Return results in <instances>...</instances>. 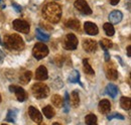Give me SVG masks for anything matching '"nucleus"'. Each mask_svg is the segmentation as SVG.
<instances>
[{
  "mask_svg": "<svg viewBox=\"0 0 131 125\" xmlns=\"http://www.w3.org/2000/svg\"><path fill=\"white\" fill-rule=\"evenodd\" d=\"M83 48L88 53H93L97 49V43L93 39H85L83 41Z\"/></svg>",
  "mask_w": 131,
  "mask_h": 125,
  "instance_id": "f8f14e48",
  "label": "nucleus"
},
{
  "mask_svg": "<svg viewBox=\"0 0 131 125\" xmlns=\"http://www.w3.org/2000/svg\"><path fill=\"white\" fill-rule=\"evenodd\" d=\"M71 104L75 108H77L80 104V97H79V93L77 91H73V93L71 95Z\"/></svg>",
  "mask_w": 131,
  "mask_h": 125,
  "instance_id": "a211bd4d",
  "label": "nucleus"
},
{
  "mask_svg": "<svg viewBox=\"0 0 131 125\" xmlns=\"http://www.w3.org/2000/svg\"><path fill=\"white\" fill-rule=\"evenodd\" d=\"M14 118H16V111L14 110H9L7 113V117L6 120L10 121V122H14Z\"/></svg>",
  "mask_w": 131,
  "mask_h": 125,
  "instance_id": "c85d7f7f",
  "label": "nucleus"
},
{
  "mask_svg": "<svg viewBox=\"0 0 131 125\" xmlns=\"http://www.w3.org/2000/svg\"><path fill=\"white\" fill-rule=\"evenodd\" d=\"M105 73H106V76L109 80L115 81L118 78V72L116 70V67L113 64H111L110 61H108L105 65Z\"/></svg>",
  "mask_w": 131,
  "mask_h": 125,
  "instance_id": "6e6552de",
  "label": "nucleus"
},
{
  "mask_svg": "<svg viewBox=\"0 0 131 125\" xmlns=\"http://www.w3.org/2000/svg\"><path fill=\"white\" fill-rule=\"evenodd\" d=\"M0 45L3 46V43H2V40H1V37H0Z\"/></svg>",
  "mask_w": 131,
  "mask_h": 125,
  "instance_id": "4c0bfd02",
  "label": "nucleus"
},
{
  "mask_svg": "<svg viewBox=\"0 0 131 125\" xmlns=\"http://www.w3.org/2000/svg\"><path fill=\"white\" fill-rule=\"evenodd\" d=\"M42 112H43V114H45V116L48 118V119H50V118H52L53 116H54V110L52 109V107L51 106H46V107H43V109H42Z\"/></svg>",
  "mask_w": 131,
  "mask_h": 125,
  "instance_id": "b1692460",
  "label": "nucleus"
},
{
  "mask_svg": "<svg viewBox=\"0 0 131 125\" xmlns=\"http://www.w3.org/2000/svg\"><path fill=\"white\" fill-rule=\"evenodd\" d=\"M85 122L89 125L96 124V123H97V117H96V115H94V114H89V115H87L86 118H85Z\"/></svg>",
  "mask_w": 131,
  "mask_h": 125,
  "instance_id": "cd10ccee",
  "label": "nucleus"
},
{
  "mask_svg": "<svg viewBox=\"0 0 131 125\" xmlns=\"http://www.w3.org/2000/svg\"><path fill=\"white\" fill-rule=\"evenodd\" d=\"M98 108H99V111L102 114H107L111 110V104H110V102L107 99H103V100L100 101Z\"/></svg>",
  "mask_w": 131,
  "mask_h": 125,
  "instance_id": "2eb2a0df",
  "label": "nucleus"
},
{
  "mask_svg": "<svg viewBox=\"0 0 131 125\" xmlns=\"http://www.w3.org/2000/svg\"><path fill=\"white\" fill-rule=\"evenodd\" d=\"M31 92H32V95L35 98L43 99V98H47L49 96V88L42 83H37V84H34L32 86Z\"/></svg>",
  "mask_w": 131,
  "mask_h": 125,
  "instance_id": "7ed1b4c3",
  "label": "nucleus"
},
{
  "mask_svg": "<svg viewBox=\"0 0 131 125\" xmlns=\"http://www.w3.org/2000/svg\"><path fill=\"white\" fill-rule=\"evenodd\" d=\"M12 6H13V7L16 9L17 12H20V11H21V7H20L18 4H16V3H12Z\"/></svg>",
  "mask_w": 131,
  "mask_h": 125,
  "instance_id": "7c9ffc66",
  "label": "nucleus"
},
{
  "mask_svg": "<svg viewBox=\"0 0 131 125\" xmlns=\"http://www.w3.org/2000/svg\"><path fill=\"white\" fill-rule=\"evenodd\" d=\"M100 45H101V47H102L104 50H107L108 48H111L112 46H113L112 41H111L110 39H107V38L102 39V40L100 41Z\"/></svg>",
  "mask_w": 131,
  "mask_h": 125,
  "instance_id": "bb28decb",
  "label": "nucleus"
},
{
  "mask_svg": "<svg viewBox=\"0 0 131 125\" xmlns=\"http://www.w3.org/2000/svg\"><path fill=\"white\" fill-rule=\"evenodd\" d=\"M32 55L36 60H41L49 55V47L45 44L37 43L32 48Z\"/></svg>",
  "mask_w": 131,
  "mask_h": 125,
  "instance_id": "20e7f679",
  "label": "nucleus"
},
{
  "mask_svg": "<svg viewBox=\"0 0 131 125\" xmlns=\"http://www.w3.org/2000/svg\"><path fill=\"white\" fill-rule=\"evenodd\" d=\"M28 115L31 118V120L34 121L35 123H40L42 121V115H41V113L36 109V108L32 107V106H30L28 108Z\"/></svg>",
  "mask_w": 131,
  "mask_h": 125,
  "instance_id": "9d476101",
  "label": "nucleus"
},
{
  "mask_svg": "<svg viewBox=\"0 0 131 125\" xmlns=\"http://www.w3.org/2000/svg\"><path fill=\"white\" fill-rule=\"evenodd\" d=\"M42 16L50 23H58L62 17V8L54 2H49L42 8Z\"/></svg>",
  "mask_w": 131,
  "mask_h": 125,
  "instance_id": "f257e3e1",
  "label": "nucleus"
},
{
  "mask_svg": "<svg viewBox=\"0 0 131 125\" xmlns=\"http://www.w3.org/2000/svg\"><path fill=\"white\" fill-rule=\"evenodd\" d=\"M4 47H6L9 49H15V50H21L24 47V43L19 34L13 33L8 34L4 37Z\"/></svg>",
  "mask_w": 131,
  "mask_h": 125,
  "instance_id": "f03ea898",
  "label": "nucleus"
},
{
  "mask_svg": "<svg viewBox=\"0 0 131 125\" xmlns=\"http://www.w3.org/2000/svg\"><path fill=\"white\" fill-rule=\"evenodd\" d=\"M66 25L74 30H79L80 29V21L75 18H71L66 22Z\"/></svg>",
  "mask_w": 131,
  "mask_h": 125,
  "instance_id": "dca6fc26",
  "label": "nucleus"
},
{
  "mask_svg": "<svg viewBox=\"0 0 131 125\" xmlns=\"http://www.w3.org/2000/svg\"><path fill=\"white\" fill-rule=\"evenodd\" d=\"M130 49H131V47H130V46H128V47H127V56H128V57H130V56H131Z\"/></svg>",
  "mask_w": 131,
  "mask_h": 125,
  "instance_id": "c9c22d12",
  "label": "nucleus"
},
{
  "mask_svg": "<svg viewBox=\"0 0 131 125\" xmlns=\"http://www.w3.org/2000/svg\"><path fill=\"white\" fill-rule=\"evenodd\" d=\"M3 61V54H2V51L0 50V62H2Z\"/></svg>",
  "mask_w": 131,
  "mask_h": 125,
  "instance_id": "e433bc0d",
  "label": "nucleus"
},
{
  "mask_svg": "<svg viewBox=\"0 0 131 125\" xmlns=\"http://www.w3.org/2000/svg\"><path fill=\"white\" fill-rule=\"evenodd\" d=\"M120 105L124 110H129L131 106L130 98L129 97H122L120 99Z\"/></svg>",
  "mask_w": 131,
  "mask_h": 125,
  "instance_id": "4be33fe9",
  "label": "nucleus"
},
{
  "mask_svg": "<svg viewBox=\"0 0 131 125\" xmlns=\"http://www.w3.org/2000/svg\"><path fill=\"white\" fill-rule=\"evenodd\" d=\"M103 27H104V30H105L106 34H107L108 36H112L115 33L114 27H113L112 23H110V22H109V23H105Z\"/></svg>",
  "mask_w": 131,
  "mask_h": 125,
  "instance_id": "393cba45",
  "label": "nucleus"
},
{
  "mask_svg": "<svg viewBox=\"0 0 131 125\" xmlns=\"http://www.w3.org/2000/svg\"><path fill=\"white\" fill-rule=\"evenodd\" d=\"M0 8H5V3H4V1L3 0H0Z\"/></svg>",
  "mask_w": 131,
  "mask_h": 125,
  "instance_id": "72a5a7b5",
  "label": "nucleus"
},
{
  "mask_svg": "<svg viewBox=\"0 0 131 125\" xmlns=\"http://www.w3.org/2000/svg\"><path fill=\"white\" fill-rule=\"evenodd\" d=\"M12 25H13V28L14 29H16L19 32H22V33H28L29 29H30L29 23L27 21L21 20V19H15L12 22Z\"/></svg>",
  "mask_w": 131,
  "mask_h": 125,
  "instance_id": "423d86ee",
  "label": "nucleus"
},
{
  "mask_svg": "<svg viewBox=\"0 0 131 125\" xmlns=\"http://www.w3.org/2000/svg\"><path fill=\"white\" fill-rule=\"evenodd\" d=\"M51 102H52V104H53L56 107H58V108H61V107L64 106V99H63L60 95H53V96L51 97Z\"/></svg>",
  "mask_w": 131,
  "mask_h": 125,
  "instance_id": "f3484780",
  "label": "nucleus"
},
{
  "mask_svg": "<svg viewBox=\"0 0 131 125\" xmlns=\"http://www.w3.org/2000/svg\"><path fill=\"white\" fill-rule=\"evenodd\" d=\"M0 102H1V96H0Z\"/></svg>",
  "mask_w": 131,
  "mask_h": 125,
  "instance_id": "58836bf2",
  "label": "nucleus"
},
{
  "mask_svg": "<svg viewBox=\"0 0 131 125\" xmlns=\"http://www.w3.org/2000/svg\"><path fill=\"white\" fill-rule=\"evenodd\" d=\"M40 25L41 26H45V27H47V28H49V30H51V26H49V25H48V24H45V23H40Z\"/></svg>",
  "mask_w": 131,
  "mask_h": 125,
  "instance_id": "f704fd0d",
  "label": "nucleus"
},
{
  "mask_svg": "<svg viewBox=\"0 0 131 125\" xmlns=\"http://www.w3.org/2000/svg\"><path fill=\"white\" fill-rule=\"evenodd\" d=\"M9 91L15 94L17 100L19 102H23V101H25L27 99V94L24 91V89H22L21 87H18V86H15V85H11V86H9Z\"/></svg>",
  "mask_w": 131,
  "mask_h": 125,
  "instance_id": "0eeeda50",
  "label": "nucleus"
},
{
  "mask_svg": "<svg viewBox=\"0 0 131 125\" xmlns=\"http://www.w3.org/2000/svg\"><path fill=\"white\" fill-rule=\"evenodd\" d=\"M108 120H111V119H114V118H118V119H121V120H123L124 119V116L123 115H121V114H119V113H113V114H110V115H108Z\"/></svg>",
  "mask_w": 131,
  "mask_h": 125,
  "instance_id": "c756f323",
  "label": "nucleus"
},
{
  "mask_svg": "<svg viewBox=\"0 0 131 125\" xmlns=\"http://www.w3.org/2000/svg\"><path fill=\"white\" fill-rule=\"evenodd\" d=\"M36 36L39 40H42V41H48L49 39V35L48 33H46L45 31L41 30V28L36 29Z\"/></svg>",
  "mask_w": 131,
  "mask_h": 125,
  "instance_id": "5701e85b",
  "label": "nucleus"
},
{
  "mask_svg": "<svg viewBox=\"0 0 131 125\" xmlns=\"http://www.w3.org/2000/svg\"><path fill=\"white\" fill-rule=\"evenodd\" d=\"M31 76H32L31 72H30V71H26V72H24V73L20 76L19 81H20V83H21V84L26 85V84H28V83H29V81L31 80Z\"/></svg>",
  "mask_w": 131,
  "mask_h": 125,
  "instance_id": "6ab92c4d",
  "label": "nucleus"
},
{
  "mask_svg": "<svg viewBox=\"0 0 131 125\" xmlns=\"http://www.w3.org/2000/svg\"><path fill=\"white\" fill-rule=\"evenodd\" d=\"M106 92L108 95H110L112 98H115L116 97V95L118 94V89H117V87L113 85V84H109L108 86H107V88H106Z\"/></svg>",
  "mask_w": 131,
  "mask_h": 125,
  "instance_id": "412c9836",
  "label": "nucleus"
},
{
  "mask_svg": "<svg viewBox=\"0 0 131 125\" xmlns=\"http://www.w3.org/2000/svg\"><path fill=\"white\" fill-rule=\"evenodd\" d=\"M78 47V38L74 33H68L64 40V47L68 50H74Z\"/></svg>",
  "mask_w": 131,
  "mask_h": 125,
  "instance_id": "39448f33",
  "label": "nucleus"
},
{
  "mask_svg": "<svg viewBox=\"0 0 131 125\" xmlns=\"http://www.w3.org/2000/svg\"><path fill=\"white\" fill-rule=\"evenodd\" d=\"M74 5H75L76 9H78L83 14H86V15L92 14V9L90 8V6L88 5V3L85 0H77V1H75Z\"/></svg>",
  "mask_w": 131,
  "mask_h": 125,
  "instance_id": "1a4fd4ad",
  "label": "nucleus"
},
{
  "mask_svg": "<svg viewBox=\"0 0 131 125\" xmlns=\"http://www.w3.org/2000/svg\"><path fill=\"white\" fill-rule=\"evenodd\" d=\"M69 81L71 83H80V73L78 71H73V73L69 77Z\"/></svg>",
  "mask_w": 131,
  "mask_h": 125,
  "instance_id": "a878e982",
  "label": "nucleus"
},
{
  "mask_svg": "<svg viewBox=\"0 0 131 125\" xmlns=\"http://www.w3.org/2000/svg\"><path fill=\"white\" fill-rule=\"evenodd\" d=\"M48 77H49V74H48L47 68L45 66L38 67L36 70V73H35V79L38 81H45L48 79Z\"/></svg>",
  "mask_w": 131,
  "mask_h": 125,
  "instance_id": "ddd939ff",
  "label": "nucleus"
},
{
  "mask_svg": "<svg viewBox=\"0 0 131 125\" xmlns=\"http://www.w3.org/2000/svg\"><path fill=\"white\" fill-rule=\"evenodd\" d=\"M119 1H120V0H110V2H111L112 5H117V4L119 3Z\"/></svg>",
  "mask_w": 131,
  "mask_h": 125,
  "instance_id": "473e14b6",
  "label": "nucleus"
},
{
  "mask_svg": "<svg viewBox=\"0 0 131 125\" xmlns=\"http://www.w3.org/2000/svg\"><path fill=\"white\" fill-rule=\"evenodd\" d=\"M84 28H85V31H86L88 34H90V35H96V34H98V32H99L98 26H97L95 23L90 22V21L85 22Z\"/></svg>",
  "mask_w": 131,
  "mask_h": 125,
  "instance_id": "9b49d317",
  "label": "nucleus"
},
{
  "mask_svg": "<svg viewBox=\"0 0 131 125\" xmlns=\"http://www.w3.org/2000/svg\"><path fill=\"white\" fill-rule=\"evenodd\" d=\"M105 60H106V62L110 61V57H109V54L107 50H105Z\"/></svg>",
  "mask_w": 131,
  "mask_h": 125,
  "instance_id": "2f4dec72",
  "label": "nucleus"
},
{
  "mask_svg": "<svg viewBox=\"0 0 131 125\" xmlns=\"http://www.w3.org/2000/svg\"><path fill=\"white\" fill-rule=\"evenodd\" d=\"M83 66H84V71H85L86 74H88V75H94V70L91 67V65H90L88 59H84L83 60Z\"/></svg>",
  "mask_w": 131,
  "mask_h": 125,
  "instance_id": "aec40b11",
  "label": "nucleus"
},
{
  "mask_svg": "<svg viewBox=\"0 0 131 125\" xmlns=\"http://www.w3.org/2000/svg\"><path fill=\"white\" fill-rule=\"evenodd\" d=\"M122 12L121 11H119V10H113L109 16H108V19H109V21H110V23H114V24H117V23H119L121 20H122Z\"/></svg>",
  "mask_w": 131,
  "mask_h": 125,
  "instance_id": "4468645a",
  "label": "nucleus"
}]
</instances>
